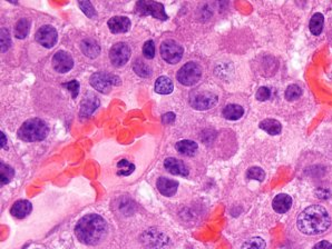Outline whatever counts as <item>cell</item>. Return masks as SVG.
<instances>
[{
  "mask_svg": "<svg viewBox=\"0 0 332 249\" xmlns=\"http://www.w3.org/2000/svg\"><path fill=\"white\" fill-rule=\"evenodd\" d=\"M312 249H332V244L327 240H321L314 245Z\"/></svg>",
  "mask_w": 332,
  "mask_h": 249,
  "instance_id": "36",
  "label": "cell"
},
{
  "mask_svg": "<svg viewBox=\"0 0 332 249\" xmlns=\"http://www.w3.org/2000/svg\"><path fill=\"white\" fill-rule=\"evenodd\" d=\"M108 226L103 217L97 213H88L79 219L75 227V235L80 242L88 246L100 244L107 236Z\"/></svg>",
  "mask_w": 332,
  "mask_h": 249,
  "instance_id": "2",
  "label": "cell"
},
{
  "mask_svg": "<svg viewBox=\"0 0 332 249\" xmlns=\"http://www.w3.org/2000/svg\"><path fill=\"white\" fill-rule=\"evenodd\" d=\"M164 167L172 175L182 176V177L188 176V169L185 166V164L177 158H173V157L166 158L164 162Z\"/></svg>",
  "mask_w": 332,
  "mask_h": 249,
  "instance_id": "12",
  "label": "cell"
},
{
  "mask_svg": "<svg viewBox=\"0 0 332 249\" xmlns=\"http://www.w3.org/2000/svg\"><path fill=\"white\" fill-rule=\"evenodd\" d=\"M201 77H202V67L195 61L185 64L184 66L180 68V70L177 71L176 74L177 80H179L182 85L187 87L198 84Z\"/></svg>",
  "mask_w": 332,
  "mask_h": 249,
  "instance_id": "4",
  "label": "cell"
},
{
  "mask_svg": "<svg viewBox=\"0 0 332 249\" xmlns=\"http://www.w3.org/2000/svg\"><path fill=\"white\" fill-rule=\"evenodd\" d=\"M134 71L136 74H137L139 76L141 77H143V78H147V77H150L151 74H152V69L151 67L148 66L147 64L143 63L141 60V59H137V60H135L134 63Z\"/></svg>",
  "mask_w": 332,
  "mask_h": 249,
  "instance_id": "27",
  "label": "cell"
},
{
  "mask_svg": "<svg viewBox=\"0 0 332 249\" xmlns=\"http://www.w3.org/2000/svg\"><path fill=\"white\" fill-rule=\"evenodd\" d=\"M52 67L59 74H65L74 67V59L68 52L59 50L52 57Z\"/></svg>",
  "mask_w": 332,
  "mask_h": 249,
  "instance_id": "11",
  "label": "cell"
},
{
  "mask_svg": "<svg viewBox=\"0 0 332 249\" xmlns=\"http://www.w3.org/2000/svg\"><path fill=\"white\" fill-rule=\"evenodd\" d=\"M78 6L80 7L82 13H84L87 17L95 18L97 16L96 10L94 9V6L90 2H79Z\"/></svg>",
  "mask_w": 332,
  "mask_h": 249,
  "instance_id": "31",
  "label": "cell"
},
{
  "mask_svg": "<svg viewBox=\"0 0 332 249\" xmlns=\"http://www.w3.org/2000/svg\"><path fill=\"white\" fill-rule=\"evenodd\" d=\"M302 96V89L298 85H290L286 90V99L289 102H294Z\"/></svg>",
  "mask_w": 332,
  "mask_h": 249,
  "instance_id": "29",
  "label": "cell"
},
{
  "mask_svg": "<svg viewBox=\"0 0 332 249\" xmlns=\"http://www.w3.org/2000/svg\"><path fill=\"white\" fill-rule=\"evenodd\" d=\"M266 242L261 237H252V238L243 242L240 249H265Z\"/></svg>",
  "mask_w": 332,
  "mask_h": 249,
  "instance_id": "25",
  "label": "cell"
},
{
  "mask_svg": "<svg viewBox=\"0 0 332 249\" xmlns=\"http://www.w3.org/2000/svg\"><path fill=\"white\" fill-rule=\"evenodd\" d=\"M162 120L165 124H170L173 122L175 120V114H173V112H168V114H165L162 118Z\"/></svg>",
  "mask_w": 332,
  "mask_h": 249,
  "instance_id": "37",
  "label": "cell"
},
{
  "mask_svg": "<svg viewBox=\"0 0 332 249\" xmlns=\"http://www.w3.org/2000/svg\"><path fill=\"white\" fill-rule=\"evenodd\" d=\"M109 30L113 34H123L127 33L130 28V20L127 17L116 16L113 17L107 22Z\"/></svg>",
  "mask_w": 332,
  "mask_h": 249,
  "instance_id": "15",
  "label": "cell"
},
{
  "mask_svg": "<svg viewBox=\"0 0 332 249\" xmlns=\"http://www.w3.org/2000/svg\"><path fill=\"white\" fill-rule=\"evenodd\" d=\"M246 178L251 180L263 181L265 178V173H264V170L260 167H251V168H248L246 171Z\"/></svg>",
  "mask_w": 332,
  "mask_h": 249,
  "instance_id": "30",
  "label": "cell"
},
{
  "mask_svg": "<svg viewBox=\"0 0 332 249\" xmlns=\"http://www.w3.org/2000/svg\"><path fill=\"white\" fill-rule=\"evenodd\" d=\"M176 150L179 151L181 155L186 156V157H192L194 155H197V152L199 150V146L195 141L193 140H180L179 142H176L175 145Z\"/></svg>",
  "mask_w": 332,
  "mask_h": 249,
  "instance_id": "19",
  "label": "cell"
},
{
  "mask_svg": "<svg viewBox=\"0 0 332 249\" xmlns=\"http://www.w3.org/2000/svg\"><path fill=\"white\" fill-rule=\"evenodd\" d=\"M135 13L140 16H152L158 20H168L163 4L151 0H141L135 5Z\"/></svg>",
  "mask_w": 332,
  "mask_h": 249,
  "instance_id": "5",
  "label": "cell"
},
{
  "mask_svg": "<svg viewBox=\"0 0 332 249\" xmlns=\"http://www.w3.org/2000/svg\"><path fill=\"white\" fill-rule=\"evenodd\" d=\"M217 96L210 91H194L189 96V104L197 110L211 109L217 104Z\"/></svg>",
  "mask_w": 332,
  "mask_h": 249,
  "instance_id": "7",
  "label": "cell"
},
{
  "mask_svg": "<svg viewBox=\"0 0 332 249\" xmlns=\"http://www.w3.org/2000/svg\"><path fill=\"white\" fill-rule=\"evenodd\" d=\"M0 178H2V186L7 185L13 179V177L15 175L14 169L10 167V166L6 165L4 163L0 164Z\"/></svg>",
  "mask_w": 332,
  "mask_h": 249,
  "instance_id": "26",
  "label": "cell"
},
{
  "mask_svg": "<svg viewBox=\"0 0 332 249\" xmlns=\"http://www.w3.org/2000/svg\"><path fill=\"white\" fill-rule=\"evenodd\" d=\"M323 25H324V17L322 14L316 13L310 19L309 22V28L310 32L313 36H319L323 30Z\"/></svg>",
  "mask_w": 332,
  "mask_h": 249,
  "instance_id": "23",
  "label": "cell"
},
{
  "mask_svg": "<svg viewBox=\"0 0 332 249\" xmlns=\"http://www.w3.org/2000/svg\"><path fill=\"white\" fill-rule=\"evenodd\" d=\"M63 86L65 88L68 89V90L70 91V94H72L73 98H76L77 96H78L79 84H78V81H77V80H72L69 82H65V84H63Z\"/></svg>",
  "mask_w": 332,
  "mask_h": 249,
  "instance_id": "33",
  "label": "cell"
},
{
  "mask_svg": "<svg viewBox=\"0 0 332 249\" xmlns=\"http://www.w3.org/2000/svg\"><path fill=\"white\" fill-rule=\"evenodd\" d=\"M256 97L260 102H265L271 97V91L268 87H260L257 91Z\"/></svg>",
  "mask_w": 332,
  "mask_h": 249,
  "instance_id": "34",
  "label": "cell"
},
{
  "mask_svg": "<svg viewBox=\"0 0 332 249\" xmlns=\"http://www.w3.org/2000/svg\"><path fill=\"white\" fill-rule=\"evenodd\" d=\"M143 53L146 59H153L155 56V45L153 40H147L143 46Z\"/></svg>",
  "mask_w": 332,
  "mask_h": 249,
  "instance_id": "32",
  "label": "cell"
},
{
  "mask_svg": "<svg viewBox=\"0 0 332 249\" xmlns=\"http://www.w3.org/2000/svg\"><path fill=\"white\" fill-rule=\"evenodd\" d=\"M130 57V48L125 43H117L109 50V59L115 67H123Z\"/></svg>",
  "mask_w": 332,
  "mask_h": 249,
  "instance_id": "9",
  "label": "cell"
},
{
  "mask_svg": "<svg viewBox=\"0 0 332 249\" xmlns=\"http://www.w3.org/2000/svg\"><path fill=\"white\" fill-rule=\"evenodd\" d=\"M48 126L44 120L39 118H33L23 122L17 134L22 141L35 142L44 140L48 135Z\"/></svg>",
  "mask_w": 332,
  "mask_h": 249,
  "instance_id": "3",
  "label": "cell"
},
{
  "mask_svg": "<svg viewBox=\"0 0 332 249\" xmlns=\"http://www.w3.org/2000/svg\"><path fill=\"white\" fill-rule=\"evenodd\" d=\"M0 137H2V148H6V144H7V138H6L5 133H0Z\"/></svg>",
  "mask_w": 332,
  "mask_h": 249,
  "instance_id": "38",
  "label": "cell"
},
{
  "mask_svg": "<svg viewBox=\"0 0 332 249\" xmlns=\"http://www.w3.org/2000/svg\"><path fill=\"white\" fill-rule=\"evenodd\" d=\"M156 187L158 192L166 197L174 196L179 188V182L173 179H169L166 177H159L156 181Z\"/></svg>",
  "mask_w": 332,
  "mask_h": 249,
  "instance_id": "14",
  "label": "cell"
},
{
  "mask_svg": "<svg viewBox=\"0 0 332 249\" xmlns=\"http://www.w3.org/2000/svg\"><path fill=\"white\" fill-rule=\"evenodd\" d=\"M117 175L118 176H128L134 171L135 166L134 164L129 163L126 159H122L120 163L117 164Z\"/></svg>",
  "mask_w": 332,
  "mask_h": 249,
  "instance_id": "28",
  "label": "cell"
},
{
  "mask_svg": "<svg viewBox=\"0 0 332 249\" xmlns=\"http://www.w3.org/2000/svg\"><path fill=\"white\" fill-rule=\"evenodd\" d=\"M332 224L330 212L323 205H311L301 211L296 226L307 236H319L324 234Z\"/></svg>",
  "mask_w": 332,
  "mask_h": 249,
  "instance_id": "1",
  "label": "cell"
},
{
  "mask_svg": "<svg viewBox=\"0 0 332 249\" xmlns=\"http://www.w3.org/2000/svg\"><path fill=\"white\" fill-rule=\"evenodd\" d=\"M33 210V205L31 201L21 199L16 201L10 209V213L17 219H22L27 217Z\"/></svg>",
  "mask_w": 332,
  "mask_h": 249,
  "instance_id": "17",
  "label": "cell"
},
{
  "mask_svg": "<svg viewBox=\"0 0 332 249\" xmlns=\"http://www.w3.org/2000/svg\"><path fill=\"white\" fill-rule=\"evenodd\" d=\"M183 52H184L183 47L180 44H177L175 40L168 39L163 41L161 45L162 58L169 64L175 65L179 61H181V59L183 57Z\"/></svg>",
  "mask_w": 332,
  "mask_h": 249,
  "instance_id": "8",
  "label": "cell"
},
{
  "mask_svg": "<svg viewBox=\"0 0 332 249\" xmlns=\"http://www.w3.org/2000/svg\"><path fill=\"white\" fill-rule=\"evenodd\" d=\"M11 45L9 33L6 29H2V51H7Z\"/></svg>",
  "mask_w": 332,
  "mask_h": 249,
  "instance_id": "35",
  "label": "cell"
},
{
  "mask_svg": "<svg viewBox=\"0 0 332 249\" xmlns=\"http://www.w3.org/2000/svg\"><path fill=\"white\" fill-rule=\"evenodd\" d=\"M120 84L121 79L117 76L108 73H95L91 77L92 87L103 94H108L113 87Z\"/></svg>",
  "mask_w": 332,
  "mask_h": 249,
  "instance_id": "6",
  "label": "cell"
},
{
  "mask_svg": "<svg viewBox=\"0 0 332 249\" xmlns=\"http://www.w3.org/2000/svg\"><path fill=\"white\" fill-rule=\"evenodd\" d=\"M260 128L264 130L265 133H268L269 135L275 136L281 133L282 130V124L280 121H278L275 119H264L260 122Z\"/></svg>",
  "mask_w": 332,
  "mask_h": 249,
  "instance_id": "22",
  "label": "cell"
},
{
  "mask_svg": "<svg viewBox=\"0 0 332 249\" xmlns=\"http://www.w3.org/2000/svg\"><path fill=\"white\" fill-rule=\"evenodd\" d=\"M155 91L159 95H170L174 89V85L172 80L166 76L158 77L155 81Z\"/></svg>",
  "mask_w": 332,
  "mask_h": 249,
  "instance_id": "21",
  "label": "cell"
},
{
  "mask_svg": "<svg viewBox=\"0 0 332 249\" xmlns=\"http://www.w3.org/2000/svg\"><path fill=\"white\" fill-rule=\"evenodd\" d=\"M29 27H31V21H29L27 18H21V19L16 23V27H15L16 37L18 39H25L29 33Z\"/></svg>",
  "mask_w": 332,
  "mask_h": 249,
  "instance_id": "24",
  "label": "cell"
},
{
  "mask_svg": "<svg viewBox=\"0 0 332 249\" xmlns=\"http://www.w3.org/2000/svg\"><path fill=\"white\" fill-rule=\"evenodd\" d=\"M222 115L228 120H239L242 116L244 115V109L243 107L236 104H230L225 106L222 110Z\"/></svg>",
  "mask_w": 332,
  "mask_h": 249,
  "instance_id": "20",
  "label": "cell"
},
{
  "mask_svg": "<svg viewBox=\"0 0 332 249\" xmlns=\"http://www.w3.org/2000/svg\"><path fill=\"white\" fill-rule=\"evenodd\" d=\"M80 49L82 53L88 58H96L100 53V46L95 39L92 38H87L81 41L80 45Z\"/></svg>",
  "mask_w": 332,
  "mask_h": 249,
  "instance_id": "18",
  "label": "cell"
},
{
  "mask_svg": "<svg viewBox=\"0 0 332 249\" xmlns=\"http://www.w3.org/2000/svg\"><path fill=\"white\" fill-rule=\"evenodd\" d=\"M99 99L95 96V95L88 94L85 99L81 102V108L79 111V116L81 119L90 117L93 112L98 108L99 106Z\"/></svg>",
  "mask_w": 332,
  "mask_h": 249,
  "instance_id": "13",
  "label": "cell"
},
{
  "mask_svg": "<svg viewBox=\"0 0 332 249\" xmlns=\"http://www.w3.org/2000/svg\"><path fill=\"white\" fill-rule=\"evenodd\" d=\"M35 38H36V41H38V44L45 48H52L57 43L58 35L54 27L43 26L38 29Z\"/></svg>",
  "mask_w": 332,
  "mask_h": 249,
  "instance_id": "10",
  "label": "cell"
},
{
  "mask_svg": "<svg viewBox=\"0 0 332 249\" xmlns=\"http://www.w3.org/2000/svg\"><path fill=\"white\" fill-rule=\"evenodd\" d=\"M292 206L291 196L287 194H279L272 200V208L278 213H286Z\"/></svg>",
  "mask_w": 332,
  "mask_h": 249,
  "instance_id": "16",
  "label": "cell"
}]
</instances>
